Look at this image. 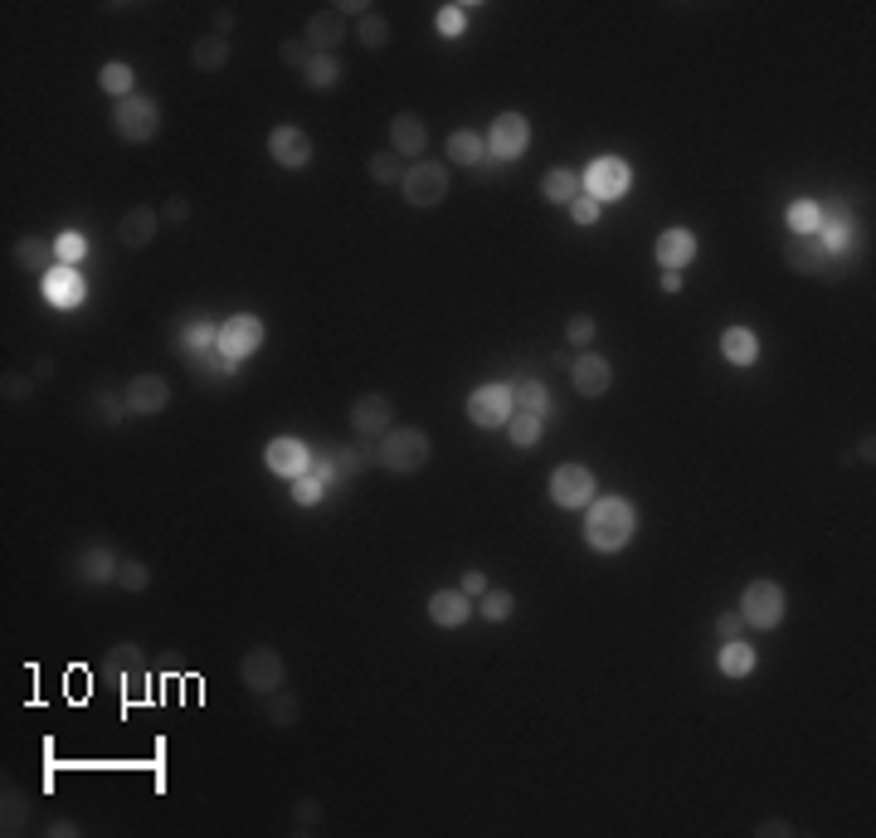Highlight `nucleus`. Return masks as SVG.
<instances>
[{
  "label": "nucleus",
  "instance_id": "nucleus-38",
  "mask_svg": "<svg viewBox=\"0 0 876 838\" xmlns=\"http://www.w3.org/2000/svg\"><path fill=\"white\" fill-rule=\"evenodd\" d=\"M302 83L317 88V93H322V88H336V83H341V64H336V54H317V59L302 69Z\"/></svg>",
  "mask_w": 876,
  "mask_h": 838
},
{
  "label": "nucleus",
  "instance_id": "nucleus-16",
  "mask_svg": "<svg viewBox=\"0 0 876 838\" xmlns=\"http://www.w3.org/2000/svg\"><path fill=\"white\" fill-rule=\"evenodd\" d=\"M263 463H268V473H278V478H302V473H312V463L317 458L307 454V444L302 439H268V449H263Z\"/></svg>",
  "mask_w": 876,
  "mask_h": 838
},
{
  "label": "nucleus",
  "instance_id": "nucleus-13",
  "mask_svg": "<svg viewBox=\"0 0 876 838\" xmlns=\"http://www.w3.org/2000/svg\"><path fill=\"white\" fill-rule=\"evenodd\" d=\"M39 293H44V303L49 307H78V303H88V283H83V273L69 264H54L44 278H39Z\"/></svg>",
  "mask_w": 876,
  "mask_h": 838
},
{
  "label": "nucleus",
  "instance_id": "nucleus-32",
  "mask_svg": "<svg viewBox=\"0 0 876 838\" xmlns=\"http://www.w3.org/2000/svg\"><path fill=\"white\" fill-rule=\"evenodd\" d=\"M511 405H516V415H550V395L541 381H531V376H521V381L511 385Z\"/></svg>",
  "mask_w": 876,
  "mask_h": 838
},
{
  "label": "nucleus",
  "instance_id": "nucleus-59",
  "mask_svg": "<svg viewBox=\"0 0 876 838\" xmlns=\"http://www.w3.org/2000/svg\"><path fill=\"white\" fill-rule=\"evenodd\" d=\"M657 283H662V293H682V273H677V268H662Z\"/></svg>",
  "mask_w": 876,
  "mask_h": 838
},
{
  "label": "nucleus",
  "instance_id": "nucleus-22",
  "mask_svg": "<svg viewBox=\"0 0 876 838\" xmlns=\"http://www.w3.org/2000/svg\"><path fill=\"white\" fill-rule=\"evenodd\" d=\"M346 35H351V20H341V15H336V5L317 10V15L307 20V30H302V39L312 44V54H331V49H336Z\"/></svg>",
  "mask_w": 876,
  "mask_h": 838
},
{
  "label": "nucleus",
  "instance_id": "nucleus-44",
  "mask_svg": "<svg viewBox=\"0 0 876 838\" xmlns=\"http://www.w3.org/2000/svg\"><path fill=\"white\" fill-rule=\"evenodd\" d=\"M434 30L443 39H458L468 30V5H438L434 10Z\"/></svg>",
  "mask_w": 876,
  "mask_h": 838
},
{
  "label": "nucleus",
  "instance_id": "nucleus-8",
  "mask_svg": "<svg viewBox=\"0 0 876 838\" xmlns=\"http://www.w3.org/2000/svg\"><path fill=\"white\" fill-rule=\"evenodd\" d=\"M258 346H263V322H258L254 312H234L229 322H219V342H215V351L224 356V361H249L254 356Z\"/></svg>",
  "mask_w": 876,
  "mask_h": 838
},
{
  "label": "nucleus",
  "instance_id": "nucleus-58",
  "mask_svg": "<svg viewBox=\"0 0 876 838\" xmlns=\"http://www.w3.org/2000/svg\"><path fill=\"white\" fill-rule=\"evenodd\" d=\"M49 834H54V838H78L83 829H78L73 819H49Z\"/></svg>",
  "mask_w": 876,
  "mask_h": 838
},
{
  "label": "nucleus",
  "instance_id": "nucleus-35",
  "mask_svg": "<svg viewBox=\"0 0 876 838\" xmlns=\"http://www.w3.org/2000/svg\"><path fill=\"white\" fill-rule=\"evenodd\" d=\"M132 83H137V78H132V69H127L122 59H112V64H103V69H98V88H103L108 98H117V103H122V98H132Z\"/></svg>",
  "mask_w": 876,
  "mask_h": 838
},
{
  "label": "nucleus",
  "instance_id": "nucleus-11",
  "mask_svg": "<svg viewBox=\"0 0 876 838\" xmlns=\"http://www.w3.org/2000/svg\"><path fill=\"white\" fill-rule=\"evenodd\" d=\"M516 415L511 405V385H477L468 395V419L477 429H507V419Z\"/></svg>",
  "mask_w": 876,
  "mask_h": 838
},
{
  "label": "nucleus",
  "instance_id": "nucleus-54",
  "mask_svg": "<svg viewBox=\"0 0 876 838\" xmlns=\"http://www.w3.org/2000/svg\"><path fill=\"white\" fill-rule=\"evenodd\" d=\"M745 634V619H740V610H726V614H716V639L726 644V639H740Z\"/></svg>",
  "mask_w": 876,
  "mask_h": 838
},
{
  "label": "nucleus",
  "instance_id": "nucleus-55",
  "mask_svg": "<svg viewBox=\"0 0 876 838\" xmlns=\"http://www.w3.org/2000/svg\"><path fill=\"white\" fill-rule=\"evenodd\" d=\"M161 220H166V225H185V220H190V200H185V195H171L166 210H161Z\"/></svg>",
  "mask_w": 876,
  "mask_h": 838
},
{
  "label": "nucleus",
  "instance_id": "nucleus-34",
  "mask_svg": "<svg viewBox=\"0 0 876 838\" xmlns=\"http://www.w3.org/2000/svg\"><path fill=\"white\" fill-rule=\"evenodd\" d=\"M117 571H122V561L112 556L108 546H93V551L83 556V575H88V585H108V580H117Z\"/></svg>",
  "mask_w": 876,
  "mask_h": 838
},
{
  "label": "nucleus",
  "instance_id": "nucleus-4",
  "mask_svg": "<svg viewBox=\"0 0 876 838\" xmlns=\"http://www.w3.org/2000/svg\"><path fill=\"white\" fill-rule=\"evenodd\" d=\"M784 610H789V600H784V590L774 580H750L745 595H740V619L750 629H779Z\"/></svg>",
  "mask_w": 876,
  "mask_h": 838
},
{
  "label": "nucleus",
  "instance_id": "nucleus-30",
  "mask_svg": "<svg viewBox=\"0 0 876 838\" xmlns=\"http://www.w3.org/2000/svg\"><path fill=\"white\" fill-rule=\"evenodd\" d=\"M15 264L44 278L49 268L59 264V254H54V244H49V239H35V234H30V239H20V244H15Z\"/></svg>",
  "mask_w": 876,
  "mask_h": 838
},
{
  "label": "nucleus",
  "instance_id": "nucleus-10",
  "mask_svg": "<svg viewBox=\"0 0 876 838\" xmlns=\"http://www.w3.org/2000/svg\"><path fill=\"white\" fill-rule=\"evenodd\" d=\"M526 147H531V122L521 113H497L492 117V132H487V156L492 161H521L526 156Z\"/></svg>",
  "mask_w": 876,
  "mask_h": 838
},
{
  "label": "nucleus",
  "instance_id": "nucleus-40",
  "mask_svg": "<svg viewBox=\"0 0 876 838\" xmlns=\"http://www.w3.org/2000/svg\"><path fill=\"white\" fill-rule=\"evenodd\" d=\"M789 229L794 234H823V205L818 200H794L789 205Z\"/></svg>",
  "mask_w": 876,
  "mask_h": 838
},
{
  "label": "nucleus",
  "instance_id": "nucleus-28",
  "mask_svg": "<svg viewBox=\"0 0 876 838\" xmlns=\"http://www.w3.org/2000/svg\"><path fill=\"white\" fill-rule=\"evenodd\" d=\"M190 64H195L200 74H219V69L229 64V39L215 35V30H210V35H200V39H195V49H190Z\"/></svg>",
  "mask_w": 876,
  "mask_h": 838
},
{
  "label": "nucleus",
  "instance_id": "nucleus-5",
  "mask_svg": "<svg viewBox=\"0 0 876 838\" xmlns=\"http://www.w3.org/2000/svg\"><path fill=\"white\" fill-rule=\"evenodd\" d=\"M628 186H633V171H628V161H619V156H594V161H589V171L580 176V191L594 195L599 205H614V200H623V195H628Z\"/></svg>",
  "mask_w": 876,
  "mask_h": 838
},
{
  "label": "nucleus",
  "instance_id": "nucleus-7",
  "mask_svg": "<svg viewBox=\"0 0 876 838\" xmlns=\"http://www.w3.org/2000/svg\"><path fill=\"white\" fill-rule=\"evenodd\" d=\"M400 191H404V200H409L414 210H434L438 200L448 195V171H443L438 161H409V166H404Z\"/></svg>",
  "mask_w": 876,
  "mask_h": 838
},
{
  "label": "nucleus",
  "instance_id": "nucleus-43",
  "mask_svg": "<svg viewBox=\"0 0 876 838\" xmlns=\"http://www.w3.org/2000/svg\"><path fill=\"white\" fill-rule=\"evenodd\" d=\"M511 610H516V595H511V590H487L482 605H477V614H482L487 624H507Z\"/></svg>",
  "mask_w": 876,
  "mask_h": 838
},
{
  "label": "nucleus",
  "instance_id": "nucleus-18",
  "mask_svg": "<svg viewBox=\"0 0 876 838\" xmlns=\"http://www.w3.org/2000/svg\"><path fill=\"white\" fill-rule=\"evenodd\" d=\"M122 395H127V410L132 415H161L166 405H171V385L161 381V376H132V381L122 385Z\"/></svg>",
  "mask_w": 876,
  "mask_h": 838
},
{
  "label": "nucleus",
  "instance_id": "nucleus-2",
  "mask_svg": "<svg viewBox=\"0 0 876 838\" xmlns=\"http://www.w3.org/2000/svg\"><path fill=\"white\" fill-rule=\"evenodd\" d=\"M429 458H434V444H429V434L414 429V424H395V429L375 444V463H380L385 473H419Z\"/></svg>",
  "mask_w": 876,
  "mask_h": 838
},
{
  "label": "nucleus",
  "instance_id": "nucleus-57",
  "mask_svg": "<svg viewBox=\"0 0 876 838\" xmlns=\"http://www.w3.org/2000/svg\"><path fill=\"white\" fill-rule=\"evenodd\" d=\"M234 20H239V15H234V5H215V35H224V39H229V30H234Z\"/></svg>",
  "mask_w": 876,
  "mask_h": 838
},
{
  "label": "nucleus",
  "instance_id": "nucleus-24",
  "mask_svg": "<svg viewBox=\"0 0 876 838\" xmlns=\"http://www.w3.org/2000/svg\"><path fill=\"white\" fill-rule=\"evenodd\" d=\"M156 229H161V210H156V205H132V210L122 215V225H117V239H122L127 249H146V244L156 239Z\"/></svg>",
  "mask_w": 876,
  "mask_h": 838
},
{
  "label": "nucleus",
  "instance_id": "nucleus-47",
  "mask_svg": "<svg viewBox=\"0 0 876 838\" xmlns=\"http://www.w3.org/2000/svg\"><path fill=\"white\" fill-rule=\"evenodd\" d=\"M117 585H122V590H132V595H142L146 585H151V571H146V561H122V571H117Z\"/></svg>",
  "mask_w": 876,
  "mask_h": 838
},
{
  "label": "nucleus",
  "instance_id": "nucleus-6",
  "mask_svg": "<svg viewBox=\"0 0 876 838\" xmlns=\"http://www.w3.org/2000/svg\"><path fill=\"white\" fill-rule=\"evenodd\" d=\"M239 678H244V687H249V692L268 697V692H278V687L288 683V663H283V653H278V648L254 644L244 658H239Z\"/></svg>",
  "mask_w": 876,
  "mask_h": 838
},
{
  "label": "nucleus",
  "instance_id": "nucleus-27",
  "mask_svg": "<svg viewBox=\"0 0 876 838\" xmlns=\"http://www.w3.org/2000/svg\"><path fill=\"white\" fill-rule=\"evenodd\" d=\"M448 161L453 166H482L487 161V137H477V132H468V127H458V132H448Z\"/></svg>",
  "mask_w": 876,
  "mask_h": 838
},
{
  "label": "nucleus",
  "instance_id": "nucleus-39",
  "mask_svg": "<svg viewBox=\"0 0 876 838\" xmlns=\"http://www.w3.org/2000/svg\"><path fill=\"white\" fill-rule=\"evenodd\" d=\"M263 702H268L263 712H268V722H273V726H297V717H302V702H297L292 692H283V687H278V692H268Z\"/></svg>",
  "mask_w": 876,
  "mask_h": 838
},
{
  "label": "nucleus",
  "instance_id": "nucleus-29",
  "mask_svg": "<svg viewBox=\"0 0 876 838\" xmlns=\"http://www.w3.org/2000/svg\"><path fill=\"white\" fill-rule=\"evenodd\" d=\"M580 195V176L575 171H565V166H550L546 176H541V200H550V205H565L570 210V200Z\"/></svg>",
  "mask_w": 876,
  "mask_h": 838
},
{
  "label": "nucleus",
  "instance_id": "nucleus-41",
  "mask_svg": "<svg viewBox=\"0 0 876 838\" xmlns=\"http://www.w3.org/2000/svg\"><path fill=\"white\" fill-rule=\"evenodd\" d=\"M351 35L361 39L365 49H385V44H390V20H385L380 10H370L361 25H351Z\"/></svg>",
  "mask_w": 876,
  "mask_h": 838
},
{
  "label": "nucleus",
  "instance_id": "nucleus-48",
  "mask_svg": "<svg viewBox=\"0 0 876 838\" xmlns=\"http://www.w3.org/2000/svg\"><path fill=\"white\" fill-rule=\"evenodd\" d=\"M312 59H317V54H312V44H307L302 35H297V39H283V64H288V69H307Z\"/></svg>",
  "mask_w": 876,
  "mask_h": 838
},
{
  "label": "nucleus",
  "instance_id": "nucleus-42",
  "mask_svg": "<svg viewBox=\"0 0 876 838\" xmlns=\"http://www.w3.org/2000/svg\"><path fill=\"white\" fill-rule=\"evenodd\" d=\"M370 181H380V186H400L404 181V156L400 152H375L370 156Z\"/></svg>",
  "mask_w": 876,
  "mask_h": 838
},
{
  "label": "nucleus",
  "instance_id": "nucleus-31",
  "mask_svg": "<svg viewBox=\"0 0 876 838\" xmlns=\"http://www.w3.org/2000/svg\"><path fill=\"white\" fill-rule=\"evenodd\" d=\"M716 668H721L726 678H750V673H755V648L745 644V639H726L721 653H716Z\"/></svg>",
  "mask_w": 876,
  "mask_h": 838
},
{
  "label": "nucleus",
  "instance_id": "nucleus-26",
  "mask_svg": "<svg viewBox=\"0 0 876 838\" xmlns=\"http://www.w3.org/2000/svg\"><path fill=\"white\" fill-rule=\"evenodd\" d=\"M721 356H726L730 366H755L760 361V337L750 327H726L721 332Z\"/></svg>",
  "mask_w": 876,
  "mask_h": 838
},
{
  "label": "nucleus",
  "instance_id": "nucleus-9",
  "mask_svg": "<svg viewBox=\"0 0 876 838\" xmlns=\"http://www.w3.org/2000/svg\"><path fill=\"white\" fill-rule=\"evenodd\" d=\"M550 497H555V507H565V512H584V507L599 497L594 473H589L584 463H560V468L550 473Z\"/></svg>",
  "mask_w": 876,
  "mask_h": 838
},
{
  "label": "nucleus",
  "instance_id": "nucleus-14",
  "mask_svg": "<svg viewBox=\"0 0 876 838\" xmlns=\"http://www.w3.org/2000/svg\"><path fill=\"white\" fill-rule=\"evenodd\" d=\"M351 429L361 434V439H385L390 429H395V405H390V395H361L356 405H351Z\"/></svg>",
  "mask_w": 876,
  "mask_h": 838
},
{
  "label": "nucleus",
  "instance_id": "nucleus-17",
  "mask_svg": "<svg viewBox=\"0 0 876 838\" xmlns=\"http://www.w3.org/2000/svg\"><path fill=\"white\" fill-rule=\"evenodd\" d=\"M570 381H575V390H580L584 400H599V395H609V385H614V366H609L599 351H580L575 366H570Z\"/></svg>",
  "mask_w": 876,
  "mask_h": 838
},
{
  "label": "nucleus",
  "instance_id": "nucleus-49",
  "mask_svg": "<svg viewBox=\"0 0 876 838\" xmlns=\"http://www.w3.org/2000/svg\"><path fill=\"white\" fill-rule=\"evenodd\" d=\"M599 210H604V205H599L594 195H584V191L570 200V220H575V225H599Z\"/></svg>",
  "mask_w": 876,
  "mask_h": 838
},
{
  "label": "nucleus",
  "instance_id": "nucleus-46",
  "mask_svg": "<svg viewBox=\"0 0 876 838\" xmlns=\"http://www.w3.org/2000/svg\"><path fill=\"white\" fill-rule=\"evenodd\" d=\"M98 415H103V424H122V419L132 415V410H127V395H117V390H98Z\"/></svg>",
  "mask_w": 876,
  "mask_h": 838
},
{
  "label": "nucleus",
  "instance_id": "nucleus-36",
  "mask_svg": "<svg viewBox=\"0 0 876 838\" xmlns=\"http://www.w3.org/2000/svg\"><path fill=\"white\" fill-rule=\"evenodd\" d=\"M541 434H546V419L541 415H511L507 419V439L516 444V449H536Z\"/></svg>",
  "mask_w": 876,
  "mask_h": 838
},
{
  "label": "nucleus",
  "instance_id": "nucleus-37",
  "mask_svg": "<svg viewBox=\"0 0 876 838\" xmlns=\"http://www.w3.org/2000/svg\"><path fill=\"white\" fill-rule=\"evenodd\" d=\"M181 342H185V351H190V356H200V351H215L219 327H215V322H205V317H190V322L181 327Z\"/></svg>",
  "mask_w": 876,
  "mask_h": 838
},
{
  "label": "nucleus",
  "instance_id": "nucleus-25",
  "mask_svg": "<svg viewBox=\"0 0 876 838\" xmlns=\"http://www.w3.org/2000/svg\"><path fill=\"white\" fill-rule=\"evenodd\" d=\"M331 478H336V463H331V458H322V463H312V473H302V478H292V502H297V507H317V502L327 497Z\"/></svg>",
  "mask_w": 876,
  "mask_h": 838
},
{
  "label": "nucleus",
  "instance_id": "nucleus-19",
  "mask_svg": "<svg viewBox=\"0 0 876 838\" xmlns=\"http://www.w3.org/2000/svg\"><path fill=\"white\" fill-rule=\"evenodd\" d=\"M429 147V127L419 113H395L390 117V152H400L404 161H419Z\"/></svg>",
  "mask_w": 876,
  "mask_h": 838
},
{
  "label": "nucleus",
  "instance_id": "nucleus-52",
  "mask_svg": "<svg viewBox=\"0 0 876 838\" xmlns=\"http://www.w3.org/2000/svg\"><path fill=\"white\" fill-rule=\"evenodd\" d=\"M327 458H336V478H351L356 468H365L361 449H327Z\"/></svg>",
  "mask_w": 876,
  "mask_h": 838
},
{
  "label": "nucleus",
  "instance_id": "nucleus-60",
  "mask_svg": "<svg viewBox=\"0 0 876 838\" xmlns=\"http://www.w3.org/2000/svg\"><path fill=\"white\" fill-rule=\"evenodd\" d=\"M760 834H794V829H789L784 819H765V824H760Z\"/></svg>",
  "mask_w": 876,
  "mask_h": 838
},
{
  "label": "nucleus",
  "instance_id": "nucleus-45",
  "mask_svg": "<svg viewBox=\"0 0 876 838\" xmlns=\"http://www.w3.org/2000/svg\"><path fill=\"white\" fill-rule=\"evenodd\" d=\"M54 254H59V264L78 268V264H83V259H88V239H83L78 229H64V234L54 239Z\"/></svg>",
  "mask_w": 876,
  "mask_h": 838
},
{
  "label": "nucleus",
  "instance_id": "nucleus-21",
  "mask_svg": "<svg viewBox=\"0 0 876 838\" xmlns=\"http://www.w3.org/2000/svg\"><path fill=\"white\" fill-rule=\"evenodd\" d=\"M653 254H657V264L662 268H682L696 259V234L687 225H667L662 234H657V244H653Z\"/></svg>",
  "mask_w": 876,
  "mask_h": 838
},
{
  "label": "nucleus",
  "instance_id": "nucleus-53",
  "mask_svg": "<svg viewBox=\"0 0 876 838\" xmlns=\"http://www.w3.org/2000/svg\"><path fill=\"white\" fill-rule=\"evenodd\" d=\"M322 824V804L312 800V795H302L297 800V834H307V829H317Z\"/></svg>",
  "mask_w": 876,
  "mask_h": 838
},
{
  "label": "nucleus",
  "instance_id": "nucleus-50",
  "mask_svg": "<svg viewBox=\"0 0 876 838\" xmlns=\"http://www.w3.org/2000/svg\"><path fill=\"white\" fill-rule=\"evenodd\" d=\"M594 332H599V327H594V317H584V312H575V317L565 322V342H575V346H589Z\"/></svg>",
  "mask_w": 876,
  "mask_h": 838
},
{
  "label": "nucleus",
  "instance_id": "nucleus-23",
  "mask_svg": "<svg viewBox=\"0 0 876 838\" xmlns=\"http://www.w3.org/2000/svg\"><path fill=\"white\" fill-rule=\"evenodd\" d=\"M429 619H434L438 629H463L473 619V595H463V590H434L429 595Z\"/></svg>",
  "mask_w": 876,
  "mask_h": 838
},
{
  "label": "nucleus",
  "instance_id": "nucleus-51",
  "mask_svg": "<svg viewBox=\"0 0 876 838\" xmlns=\"http://www.w3.org/2000/svg\"><path fill=\"white\" fill-rule=\"evenodd\" d=\"M0 395H5L10 405H20V400L35 395V381H30V376H5V381H0Z\"/></svg>",
  "mask_w": 876,
  "mask_h": 838
},
{
  "label": "nucleus",
  "instance_id": "nucleus-1",
  "mask_svg": "<svg viewBox=\"0 0 876 838\" xmlns=\"http://www.w3.org/2000/svg\"><path fill=\"white\" fill-rule=\"evenodd\" d=\"M638 536V507L628 497H594L584 507V541L599 556H614Z\"/></svg>",
  "mask_w": 876,
  "mask_h": 838
},
{
  "label": "nucleus",
  "instance_id": "nucleus-20",
  "mask_svg": "<svg viewBox=\"0 0 876 838\" xmlns=\"http://www.w3.org/2000/svg\"><path fill=\"white\" fill-rule=\"evenodd\" d=\"M103 668H108V678H117V687H122V692H142L146 663H142V648H137V644H112Z\"/></svg>",
  "mask_w": 876,
  "mask_h": 838
},
{
  "label": "nucleus",
  "instance_id": "nucleus-56",
  "mask_svg": "<svg viewBox=\"0 0 876 838\" xmlns=\"http://www.w3.org/2000/svg\"><path fill=\"white\" fill-rule=\"evenodd\" d=\"M458 590H463V595H473V600H482V595H487L492 585H487V575H482V571H468V575H463V585H458Z\"/></svg>",
  "mask_w": 876,
  "mask_h": 838
},
{
  "label": "nucleus",
  "instance_id": "nucleus-33",
  "mask_svg": "<svg viewBox=\"0 0 876 838\" xmlns=\"http://www.w3.org/2000/svg\"><path fill=\"white\" fill-rule=\"evenodd\" d=\"M0 834H25L30 829V795L25 790H10L5 785V795H0Z\"/></svg>",
  "mask_w": 876,
  "mask_h": 838
},
{
  "label": "nucleus",
  "instance_id": "nucleus-15",
  "mask_svg": "<svg viewBox=\"0 0 876 838\" xmlns=\"http://www.w3.org/2000/svg\"><path fill=\"white\" fill-rule=\"evenodd\" d=\"M833 264H838V254L823 244V234H794V239H789V268H794V273L823 278Z\"/></svg>",
  "mask_w": 876,
  "mask_h": 838
},
{
  "label": "nucleus",
  "instance_id": "nucleus-3",
  "mask_svg": "<svg viewBox=\"0 0 876 838\" xmlns=\"http://www.w3.org/2000/svg\"><path fill=\"white\" fill-rule=\"evenodd\" d=\"M112 132L127 137V142H151L161 132V103L146 98V93H132L112 108Z\"/></svg>",
  "mask_w": 876,
  "mask_h": 838
},
{
  "label": "nucleus",
  "instance_id": "nucleus-12",
  "mask_svg": "<svg viewBox=\"0 0 876 838\" xmlns=\"http://www.w3.org/2000/svg\"><path fill=\"white\" fill-rule=\"evenodd\" d=\"M312 137L302 132V127H292V122H283V127H273L268 132V156L283 166V171H302V166H312Z\"/></svg>",
  "mask_w": 876,
  "mask_h": 838
}]
</instances>
